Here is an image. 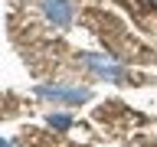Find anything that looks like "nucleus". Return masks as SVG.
I'll return each instance as SVG.
<instances>
[{
  "mask_svg": "<svg viewBox=\"0 0 157 147\" xmlns=\"http://www.w3.org/2000/svg\"><path fill=\"white\" fill-rule=\"evenodd\" d=\"M46 13L56 26H69V20H72V10L66 7V0H46Z\"/></svg>",
  "mask_w": 157,
  "mask_h": 147,
  "instance_id": "1",
  "label": "nucleus"
},
{
  "mask_svg": "<svg viewBox=\"0 0 157 147\" xmlns=\"http://www.w3.org/2000/svg\"><path fill=\"white\" fill-rule=\"evenodd\" d=\"M43 95L46 98H62V101H82L88 98L85 88H43Z\"/></svg>",
  "mask_w": 157,
  "mask_h": 147,
  "instance_id": "2",
  "label": "nucleus"
},
{
  "mask_svg": "<svg viewBox=\"0 0 157 147\" xmlns=\"http://www.w3.org/2000/svg\"><path fill=\"white\" fill-rule=\"evenodd\" d=\"M49 124H56V127H69V118H66V115H52V118H49Z\"/></svg>",
  "mask_w": 157,
  "mask_h": 147,
  "instance_id": "3",
  "label": "nucleus"
}]
</instances>
